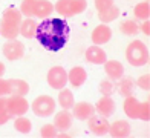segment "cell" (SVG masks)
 Segmentation results:
<instances>
[{"mask_svg":"<svg viewBox=\"0 0 150 138\" xmlns=\"http://www.w3.org/2000/svg\"><path fill=\"white\" fill-rule=\"evenodd\" d=\"M14 127H16L17 132H20V134H29L31 129H32V124H31L29 118L20 115V117H17L16 121H14Z\"/></svg>","mask_w":150,"mask_h":138,"instance_id":"obj_24","label":"cell"},{"mask_svg":"<svg viewBox=\"0 0 150 138\" xmlns=\"http://www.w3.org/2000/svg\"><path fill=\"white\" fill-rule=\"evenodd\" d=\"M136 86H139L142 91H149L150 89V75L149 74L141 75V77L138 78V81H136Z\"/></svg>","mask_w":150,"mask_h":138,"instance_id":"obj_33","label":"cell"},{"mask_svg":"<svg viewBox=\"0 0 150 138\" xmlns=\"http://www.w3.org/2000/svg\"><path fill=\"white\" fill-rule=\"evenodd\" d=\"M29 109V105L26 98L20 95H11L8 97V110L12 117H20V115H25Z\"/></svg>","mask_w":150,"mask_h":138,"instance_id":"obj_8","label":"cell"},{"mask_svg":"<svg viewBox=\"0 0 150 138\" xmlns=\"http://www.w3.org/2000/svg\"><path fill=\"white\" fill-rule=\"evenodd\" d=\"M86 8L87 0H58L54 5V9L63 17H74L77 14H81Z\"/></svg>","mask_w":150,"mask_h":138,"instance_id":"obj_4","label":"cell"},{"mask_svg":"<svg viewBox=\"0 0 150 138\" xmlns=\"http://www.w3.org/2000/svg\"><path fill=\"white\" fill-rule=\"evenodd\" d=\"M46 80H47L51 87L63 89L67 83V72L64 71V68H61V66H54V68L49 69Z\"/></svg>","mask_w":150,"mask_h":138,"instance_id":"obj_6","label":"cell"},{"mask_svg":"<svg viewBox=\"0 0 150 138\" xmlns=\"http://www.w3.org/2000/svg\"><path fill=\"white\" fill-rule=\"evenodd\" d=\"M133 14L136 18H141V20H149V16H150V3L149 0L147 2H141L135 6L133 9Z\"/></svg>","mask_w":150,"mask_h":138,"instance_id":"obj_26","label":"cell"},{"mask_svg":"<svg viewBox=\"0 0 150 138\" xmlns=\"http://www.w3.org/2000/svg\"><path fill=\"white\" fill-rule=\"evenodd\" d=\"M138 118L142 120V121H149L150 120V103H149V100L144 101V103H139Z\"/></svg>","mask_w":150,"mask_h":138,"instance_id":"obj_29","label":"cell"},{"mask_svg":"<svg viewBox=\"0 0 150 138\" xmlns=\"http://www.w3.org/2000/svg\"><path fill=\"white\" fill-rule=\"evenodd\" d=\"M54 126H55L57 130H60V132L67 130L72 126V114L67 109L60 110V112L55 114V117H54Z\"/></svg>","mask_w":150,"mask_h":138,"instance_id":"obj_15","label":"cell"},{"mask_svg":"<svg viewBox=\"0 0 150 138\" xmlns=\"http://www.w3.org/2000/svg\"><path fill=\"white\" fill-rule=\"evenodd\" d=\"M3 55L8 60L11 61H14V60H20L23 57V54H25V46L22 41H18V40H8L6 43L3 45Z\"/></svg>","mask_w":150,"mask_h":138,"instance_id":"obj_7","label":"cell"},{"mask_svg":"<svg viewBox=\"0 0 150 138\" xmlns=\"http://www.w3.org/2000/svg\"><path fill=\"white\" fill-rule=\"evenodd\" d=\"M95 112H98L101 117H110L115 112V101L109 95H103V98H100L95 105Z\"/></svg>","mask_w":150,"mask_h":138,"instance_id":"obj_11","label":"cell"},{"mask_svg":"<svg viewBox=\"0 0 150 138\" xmlns=\"http://www.w3.org/2000/svg\"><path fill=\"white\" fill-rule=\"evenodd\" d=\"M34 6H35V0H25L20 6V12L25 14L28 18H31L34 16Z\"/></svg>","mask_w":150,"mask_h":138,"instance_id":"obj_30","label":"cell"},{"mask_svg":"<svg viewBox=\"0 0 150 138\" xmlns=\"http://www.w3.org/2000/svg\"><path fill=\"white\" fill-rule=\"evenodd\" d=\"M130 124L124 120H117L115 123H112L110 126H109V132L110 137L113 138H126L130 135Z\"/></svg>","mask_w":150,"mask_h":138,"instance_id":"obj_12","label":"cell"},{"mask_svg":"<svg viewBox=\"0 0 150 138\" xmlns=\"http://www.w3.org/2000/svg\"><path fill=\"white\" fill-rule=\"evenodd\" d=\"M104 71L110 80H120L124 74V68L117 60H106L104 61Z\"/></svg>","mask_w":150,"mask_h":138,"instance_id":"obj_17","label":"cell"},{"mask_svg":"<svg viewBox=\"0 0 150 138\" xmlns=\"http://www.w3.org/2000/svg\"><path fill=\"white\" fill-rule=\"evenodd\" d=\"M20 25H22V12L8 8L3 11L2 20H0V34L8 40H14L20 34Z\"/></svg>","mask_w":150,"mask_h":138,"instance_id":"obj_2","label":"cell"},{"mask_svg":"<svg viewBox=\"0 0 150 138\" xmlns=\"http://www.w3.org/2000/svg\"><path fill=\"white\" fill-rule=\"evenodd\" d=\"M112 37V31L107 25H98L95 29L92 31V41L93 45H104L107 43Z\"/></svg>","mask_w":150,"mask_h":138,"instance_id":"obj_14","label":"cell"},{"mask_svg":"<svg viewBox=\"0 0 150 138\" xmlns=\"http://www.w3.org/2000/svg\"><path fill=\"white\" fill-rule=\"evenodd\" d=\"M84 57H86V60L89 61V63H92V65H103L104 61L107 60L104 49H101L98 45H93V46H91V48H87Z\"/></svg>","mask_w":150,"mask_h":138,"instance_id":"obj_13","label":"cell"},{"mask_svg":"<svg viewBox=\"0 0 150 138\" xmlns=\"http://www.w3.org/2000/svg\"><path fill=\"white\" fill-rule=\"evenodd\" d=\"M0 109H8V98L0 97Z\"/></svg>","mask_w":150,"mask_h":138,"instance_id":"obj_37","label":"cell"},{"mask_svg":"<svg viewBox=\"0 0 150 138\" xmlns=\"http://www.w3.org/2000/svg\"><path fill=\"white\" fill-rule=\"evenodd\" d=\"M98 91H100L101 95H109L110 97L115 92V85L110 80H103L100 83V86H98Z\"/></svg>","mask_w":150,"mask_h":138,"instance_id":"obj_28","label":"cell"},{"mask_svg":"<svg viewBox=\"0 0 150 138\" xmlns=\"http://www.w3.org/2000/svg\"><path fill=\"white\" fill-rule=\"evenodd\" d=\"M110 6H113V0H95V9L98 12H103Z\"/></svg>","mask_w":150,"mask_h":138,"instance_id":"obj_32","label":"cell"},{"mask_svg":"<svg viewBox=\"0 0 150 138\" xmlns=\"http://www.w3.org/2000/svg\"><path fill=\"white\" fill-rule=\"evenodd\" d=\"M11 118H12V115L9 114L8 109H0V126L5 123H8Z\"/></svg>","mask_w":150,"mask_h":138,"instance_id":"obj_35","label":"cell"},{"mask_svg":"<svg viewBox=\"0 0 150 138\" xmlns=\"http://www.w3.org/2000/svg\"><path fill=\"white\" fill-rule=\"evenodd\" d=\"M87 80V74L81 66H75L67 72V81L71 83L74 87H80L83 86V83Z\"/></svg>","mask_w":150,"mask_h":138,"instance_id":"obj_16","label":"cell"},{"mask_svg":"<svg viewBox=\"0 0 150 138\" xmlns=\"http://www.w3.org/2000/svg\"><path fill=\"white\" fill-rule=\"evenodd\" d=\"M118 16H120V9L117 6H110V8H107L106 11L98 12V17L103 23H110L115 18H118Z\"/></svg>","mask_w":150,"mask_h":138,"instance_id":"obj_25","label":"cell"},{"mask_svg":"<svg viewBox=\"0 0 150 138\" xmlns=\"http://www.w3.org/2000/svg\"><path fill=\"white\" fill-rule=\"evenodd\" d=\"M71 28L61 18H43L37 25L35 37L45 49L57 52L67 43Z\"/></svg>","mask_w":150,"mask_h":138,"instance_id":"obj_1","label":"cell"},{"mask_svg":"<svg viewBox=\"0 0 150 138\" xmlns=\"http://www.w3.org/2000/svg\"><path fill=\"white\" fill-rule=\"evenodd\" d=\"M120 31L126 36H136L139 31V25L135 22V20H126L120 25Z\"/></svg>","mask_w":150,"mask_h":138,"instance_id":"obj_27","label":"cell"},{"mask_svg":"<svg viewBox=\"0 0 150 138\" xmlns=\"http://www.w3.org/2000/svg\"><path fill=\"white\" fill-rule=\"evenodd\" d=\"M57 137H60V138H67V137H71V135H67V134H64V132H60V134H57Z\"/></svg>","mask_w":150,"mask_h":138,"instance_id":"obj_39","label":"cell"},{"mask_svg":"<svg viewBox=\"0 0 150 138\" xmlns=\"http://www.w3.org/2000/svg\"><path fill=\"white\" fill-rule=\"evenodd\" d=\"M118 92H120V95L121 97H130V95H133V91H135V81L132 80V78H129V77H126V78H120V83H118Z\"/></svg>","mask_w":150,"mask_h":138,"instance_id":"obj_20","label":"cell"},{"mask_svg":"<svg viewBox=\"0 0 150 138\" xmlns=\"http://www.w3.org/2000/svg\"><path fill=\"white\" fill-rule=\"evenodd\" d=\"M141 31L144 32L147 37L150 36V22H149V20H144V23L141 25Z\"/></svg>","mask_w":150,"mask_h":138,"instance_id":"obj_36","label":"cell"},{"mask_svg":"<svg viewBox=\"0 0 150 138\" xmlns=\"http://www.w3.org/2000/svg\"><path fill=\"white\" fill-rule=\"evenodd\" d=\"M55 110V101L51 95H40L32 103V112L37 117H49Z\"/></svg>","mask_w":150,"mask_h":138,"instance_id":"obj_5","label":"cell"},{"mask_svg":"<svg viewBox=\"0 0 150 138\" xmlns=\"http://www.w3.org/2000/svg\"><path fill=\"white\" fill-rule=\"evenodd\" d=\"M8 95H11V85H9V80L0 78V97H8Z\"/></svg>","mask_w":150,"mask_h":138,"instance_id":"obj_34","label":"cell"},{"mask_svg":"<svg viewBox=\"0 0 150 138\" xmlns=\"http://www.w3.org/2000/svg\"><path fill=\"white\" fill-rule=\"evenodd\" d=\"M40 135L43 138H54V137H57V127L54 124H45L40 129Z\"/></svg>","mask_w":150,"mask_h":138,"instance_id":"obj_31","label":"cell"},{"mask_svg":"<svg viewBox=\"0 0 150 138\" xmlns=\"http://www.w3.org/2000/svg\"><path fill=\"white\" fill-rule=\"evenodd\" d=\"M3 74H5V65L2 63V61H0V78L3 77Z\"/></svg>","mask_w":150,"mask_h":138,"instance_id":"obj_38","label":"cell"},{"mask_svg":"<svg viewBox=\"0 0 150 138\" xmlns=\"http://www.w3.org/2000/svg\"><path fill=\"white\" fill-rule=\"evenodd\" d=\"M58 103L63 109H72V106L75 105V100H74V95L69 89H60V94H58Z\"/></svg>","mask_w":150,"mask_h":138,"instance_id":"obj_23","label":"cell"},{"mask_svg":"<svg viewBox=\"0 0 150 138\" xmlns=\"http://www.w3.org/2000/svg\"><path fill=\"white\" fill-rule=\"evenodd\" d=\"M35 31H37V23L34 22L32 18L22 20V25H20V34H22L25 38H34L35 37Z\"/></svg>","mask_w":150,"mask_h":138,"instance_id":"obj_21","label":"cell"},{"mask_svg":"<svg viewBox=\"0 0 150 138\" xmlns=\"http://www.w3.org/2000/svg\"><path fill=\"white\" fill-rule=\"evenodd\" d=\"M9 85H11V95H20V97H25L26 94L29 92V85L26 83L25 80H9Z\"/></svg>","mask_w":150,"mask_h":138,"instance_id":"obj_22","label":"cell"},{"mask_svg":"<svg viewBox=\"0 0 150 138\" xmlns=\"http://www.w3.org/2000/svg\"><path fill=\"white\" fill-rule=\"evenodd\" d=\"M138 109H139V101L135 98L133 95L126 97L124 100V112L129 118H138Z\"/></svg>","mask_w":150,"mask_h":138,"instance_id":"obj_19","label":"cell"},{"mask_svg":"<svg viewBox=\"0 0 150 138\" xmlns=\"http://www.w3.org/2000/svg\"><path fill=\"white\" fill-rule=\"evenodd\" d=\"M93 114H95V106H92L91 103L80 101V103L72 106V117H75V118H78L81 121H86Z\"/></svg>","mask_w":150,"mask_h":138,"instance_id":"obj_10","label":"cell"},{"mask_svg":"<svg viewBox=\"0 0 150 138\" xmlns=\"http://www.w3.org/2000/svg\"><path fill=\"white\" fill-rule=\"evenodd\" d=\"M87 126H89L91 132L95 135H106L109 132V121L106 117H101V115H92L91 118H87Z\"/></svg>","mask_w":150,"mask_h":138,"instance_id":"obj_9","label":"cell"},{"mask_svg":"<svg viewBox=\"0 0 150 138\" xmlns=\"http://www.w3.org/2000/svg\"><path fill=\"white\" fill-rule=\"evenodd\" d=\"M52 11H54V5L49 0H35V6H34V16L35 17L47 18Z\"/></svg>","mask_w":150,"mask_h":138,"instance_id":"obj_18","label":"cell"},{"mask_svg":"<svg viewBox=\"0 0 150 138\" xmlns=\"http://www.w3.org/2000/svg\"><path fill=\"white\" fill-rule=\"evenodd\" d=\"M126 58L132 66H144L149 63V49L139 40L132 41L126 49Z\"/></svg>","mask_w":150,"mask_h":138,"instance_id":"obj_3","label":"cell"}]
</instances>
